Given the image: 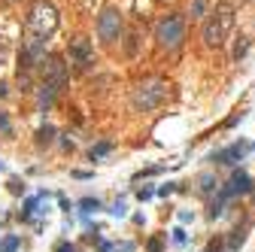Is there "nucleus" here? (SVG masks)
Here are the masks:
<instances>
[{"label": "nucleus", "instance_id": "obj_11", "mask_svg": "<svg viewBox=\"0 0 255 252\" xmlns=\"http://www.w3.org/2000/svg\"><path fill=\"white\" fill-rule=\"evenodd\" d=\"M243 240H246V228H237V231L228 237V249H231V252H237V249L243 246Z\"/></svg>", "mask_w": 255, "mask_h": 252}, {"label": "nucleus", "instance_id": "obj_29", "mask_svg": "<svg viewBox=\"0 0 255 252\" xmlns=\"http://www.w3.org/2000/svg\"><path fill=\"white\" fill-rule=\"evenodd\" d=\"M3 94H6V85H3V82H0V97H3Z\"/></svg>", "mask_w": 255, "mask_h": 252}, {"label": "nucleus", "instance_id": "obj_26", "mask_svg": "<svg viewBox=\"0 0 255 252\" xmlns=\"http://www.w3.org/2000/svg\"><path fill=\"white\" fill-rule=\"evenodd\" d=\"M0 131H9V119L3 116V112H0Z\"/></svg>", "mask_w": 255, "mask_h": 252}, {"label": "nucleus", "instance_id": "obj_4", "mask_svg": "<svg viewBox=\"0 0 255 252\" xmlns=\"http://www.w3.org/2000/svg\"><path fill=\"white\" fill-rule=\"evenodd\" d=\"M155 40L161 49H176V46L185 40V21L182 16H164L158 21V28H155Z\"/></svg>", "mask_w": 255, "mask_h": 252}, {"label": "nucleus", "instance_id": "obj_17", "mask_svg": "<svg viewBox=\"0 0 255 252\" xmlns=\"http://www.w3.org/2000/svg\"><path fill=\"white\" fill-rule=\"evenodd\" d=\"M110 149H112V143H97L95 149H91V158H100V155H107Z\"/></svg>", "mask_w": 255, "mask_h": 252}, {"label": "nucleus", "instance_id": "obj_22", "mask_svg": "<svg viewBox=\"0 0 255 252\" xmlns=\"http://www.w3.org/2000/svg\"><path fill=\"white\" fill-rule=\"evenodd\" d=\"M21 189H25V186H21L18 179H9V191H13V194H21Z\"/></svg>", "mask_w": 255, "mask_h": 252}, {"label": "nucleus", "instance_id": "obj_18", "mask_svg": "<svg viewBox=\"0 0 255 252\" xmlns=\"http://www.w3.org/2000/svg\"><path fill=\"white\" fill-rule=\"evenodd\" d=\"M204 9H207V0H194V3H191V16H204Z\"/></svg>", "mask_w": 255, "mask_h": 252}, {"label": "nucleus", "instance_id": "obj_21", "mask_svg": "<svg viewBox=\"0 0 255 252\" xmlns=\"http://www.w3.org/2000/svg\"><path fill=\"white\" fill-rule=\"evenodd\" d=\"M55 252H76V246H73V243H67V240H64V243H58V246H55Z\"/></svg>", "mask_w": 255, "mask_h": 252}, {"label": "nucleus", "instance_id": "obj_12", "mask_svg": "<svg viewBox=\"0 0 255 252\" xmlns=\"http://www.w3.org/2000/svg\"><path fill=\"white\" fill-rule=\"evenodd\" d=\"M18 243H21V240H18L16 234H6L3 240H0V252H16V249H18Z\"/></svg>", "mask_w": 255, "mask_h": 252}, {"label": "nucleus", "instance_id": "obj_8", "mask_svg": "<svg viewBox=\"0 0 255 252\" xmlns=\"http://www.w3.org/2000/svg\"><path fill=\"white\" fill-rule=\"evenodd\" d=\"M246 143H234V146H228V149H222V152H216L213 155V161L216 164H234V161H240L243 155H246Z\"/></svg>", "mask_w": 255, "mask_h": 252}, {"label": "nucleus", "instance_id": "obj_13", "mask_svg": "<svg viewBox=\"0 0 255 252\" xmlns=\"http://www.w3.org/2000/svg\"><path fill=\"white\" fill-rule=\"evenodd\" d=\"M146 252H164V240H161V237H149Z\"/></svg>", "mask_w": 255, "mask_h": 252}, {"label": "nucleus", "instance_id": "obj_23", "mask_svg": "<svg viewBox=\"0 0 255 252\" xmlns=\"http://www.w3.org/2000/svg\"><path fill=\"white\" fill-rule=\"evenodd\" d=\"M110 213H112V216H119V219H122V216H125V204H122V201H119V204H115V207H112V210H110Z\"/></svg>", "mask_w": 255, "mask_h": 252}, {"label": "nucleus", "instance_id": "obj_25", "mask_svg": "<svg viewBox=\"0 0 255 252\" xmlns=\"http://www.w3.org/2000/svg\"><path fill=\"white\" fill-rule=\"evenodd\" d=\"M207 252H222V240H213V243L207 246Z\"/></svg>", "mask_w": 255, "mask_h": 252}, {"label": "nucleus", "instance_id": "obj_19", "mask_svg": "<svg viewBox=\"0 0 255 252\" xmlns=\"http://www.w3.org/2000/svg\"><path fill=\"white\" fill-rule=\"evenodd\" d=\"M125 52H128V55H137V33H131V37H128V46H125Z\"/></svg>", "mask_w": 255, "mask_h": 252}, {"label": "nucleus", "instance_id": "obj_24", "mask_svg": "<svg viewBox=\"0 0 255 252\" xmlns=\"http://www.w3.org/2000/svg\"><path fill=\"white\" fill-rule=\"evenodd\" d=\"M137 198H140V201H149V198H152V189H140V191H137Z\"/></svg>", "mask_w": 255, "mask_h": 252}, {"label": "nucleus", "instance_id": "obj_5", "mask_svg": "<svg viewBox=\"0 0 255 252\" xmlns=\"http://www.w3.org/2000/svg\"><path fill=\"white\" fill-rule=\"evenodd\" d=\"M97 37H100V43H107V46L122 37V13L115 6H107L97 16Z\"/></svg>", "mask_w": 255, "mask_h": 252}, {"label": "nucleus", "instance_id": "obj_3", "mask_svg": "<svg viewBox=\"0 0 255 252\" xmlns=\"http://www.w3.org/2000/svg\"><path fill=\"white\" fill-rule=\"evenodd\" d=\"M231 28H234V6L231 3H219L213 9V16L204 25V43L207 46H222L228 40Z\"/></svg>", "mask_w": 255, "mask_h": 252}, {"label": "nucleus", "instance_id": "obj_16", "mask_svg": "<svg viewBox=\"0 0 255 252\" xmlns=\"http://www.w3.org/2000/svg\"><path fill=\"white\" fill-rule=\"evenodd\" d=\"M216 186H219V182H216L210 173H204V176H201V191H204V194H207V191H213Z\"/></svg>", "mask_w": 255, "mask_h": 252}, {"label": "nucleus", "instance_id": "obj_14", "mask_svg": "<svg viewBox=\"0 0 255 252\" xmlns=\"http://www.w3.org/2000/svg\"><path fill=\"white\" fill-rule=\"evenodd\" d=\"M246 49H249V40H246V37H240V40H237V46H234V58L240 61L243 55H246Z\"/></svg>", "mask_w": 255, "mask_h": 252}, {"label": "nucleus", "instance_id": "obj_15", "mask_svg": "<svg viewBox=\"0 0 255 252\" xmlns=\"http://www.w3.org/2000/svg\"><path fill=\"white\" fill-rule=\"evenodd\" d=\"M79 207H82L85 213H91V210H100V201L97 198H82V201H79Z\"/></svg>", "mask_w": 255, "mask_h": 252}, {"label": "nucleus", "instance_id": "obj_9", "mask_svg": "<svg viewBox=\"0 0 255 252\" xmlns=\"http://www.w3.org/2000/svg\"><path fill=\"white\" fill-rule=\"evenodd\" d=\"M61 88H55V85H49V82H43L40 85V97H37V104H40V110H49L52 104H55V94Z\"/></svg>", "mask_w": 255, "mask_h": 252}, {"label": "nucleus", "instance_id": "obj_28", "mask_svg": "<svg viewBox=\"0 0 255 252\" xmlns=\"http://www.w3.org/2000/svg\"><path fill=\"white\" fill-rule=\"evenodd\" d=\"M97 249H100V252H112V246L107 243V240H103V243H97Z\"/></svg>", "mask_w": 255, "mask_h": 252}, {"label": "nucleus", "instance_id": "obj_10", "mask_svg": "<svg viewBox=\"0 0 255 252\" xmlns=\"http://www.w3.org/2000/svg\"><path fill=\"white\" fill-rule=\"evenodd\" d=\"M55 140V128L52 125H43V128L37 131V146H49Z\"/></svg>", "mask_w": 255, "mask_h": 252}, {"label": "nucleus", "instance_id": "obj_1", "mask_svg": "<svg viewBox=\"0 0 255 252\" xmlns=\"http://www.w3.org/2000/svg\"><path fill=\"white\" fill-rule=\"evenodd\" d=\"M28 31L31 37L46 40L58 31V9L49 3V0H33L31 13H28Z\"/></svg>", "mask_w": 255, "mask_h": 252}, {"label": "nucleus", "instance_id": "obj_2", "mask_svg": "<svg viewBox=\"0 0 255 252\" xmlns=\"http://www.w3.org/2000/svg\"><path fill=\"white\" fill-rule=\"evenodd\" d=\"M167 94H170V85L164 82V79H149V82H140L134 88L131 107H134V112H149V110L164 104Z\"/></svg>", "mask_w": 255, "mask_h": 252}, {"label": "nucleus", "instance_id": "obj_20", "mask_svg": "<svg viewBox=\"0 0 255 252\" xmlns=\"http://www.w3.org/2000/svg\"><path fill=\"white\" fill-rule=\"evenodd\" d=\"M173 243H176V246L185 243V231H182V228H173Z\"/></svg>", "mask_w": 255, "mask_h": 252}, {"label": "nucleus", "instance_id": "obj_27", "mask_svg": "<svg viewBox=\"0 0 255 252\" xmlns=\"http://www.w3.org/2000/svg\"><path fill=\"white\" fill-rule=\"evenodd\" d=\"M173 189H176V186H173V182H170V186H161V189H158V194H170Z\"/></svg>", "mask_w": 255, "mask_h": 252}, {"label": "nucleus", "instance_id": "obj_7", "mask_svg": "<svg viewBox=\"0 0 255 252\" xmlns=\"http://www.w3.org/2000/svg\"><path fill=\"white\" fill-rule=\"evenodd\" d=\"M40 73H43V79L49 85H55V88H61L64 82H67V76H70V70H67V64L58 58V55H46L43 58V64H40Z\"/></svg>", "mask_w": 255, "mask_h": 252}, {"label": "nucleus", "instance_id": "obj_6", "mask_svg": "<svg viewBox=\"0 0 255 252\" xmlns=\"http://www.w3.org/2000/svg\"><path fill=\"white\" fill-rule=\"evenodd\" d=\"M91 64H95V49H91V43L85 37L70 40V67H73V70L85 73Z\"/></svg>", "mask_w": 255, "mask_h": 252}]
</instances>
